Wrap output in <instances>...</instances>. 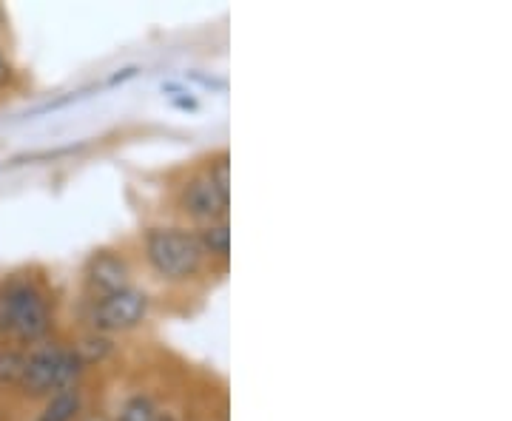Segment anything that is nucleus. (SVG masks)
<instances>
[{
	"label": "nucleus",
	"mask_w": 512,
	"mask_h": 421,
	"mask_svg": "<svg viewBox=\"0 0 512 421\" xmlns=\"http://www.w3.org/2000/svg\"><path fill=\"white\" fill-rule=\"evenodd\" d=\"M157 410H160L157 399L146 390H140V393H131L126 402L117 407L114 421H154Z\"/></svg>",
	"instance_id": "10"
},
{
	"label": "nucleus",
	"mask_w": 512,
	"mask_h": 421,
	"mask_svg": "<svg viewBox=\"0 0 512 421\" xmlns=\"http://www.w3.org/2000/svg\"><path fill=\"white\" fill-rule=\"evenodd\" d=\"M12 80H15V69H12L9 57L0 52V86H9Z\"/></svg>",
	"instance_id": "13"
},
{
	"label": "nucleus",
	"mask_w": 512,
	"mask_h": 421,
	"mask_svg": "<svg viewBox=\"0 0 512 421\" xmlns=\"http://www.w3.org/2000/svg\"><path fill=\"white\" fill-rule=\"evenodd\" d=\"M154 421H183V419H180L174 410H163V407H160V410H157V416H154Z\"/></svg>",
	"instance_id": "14"
},
{
	"label": "nucleus",
	"mask_w": 512,
	"mask_h": 421,
	"mask_svg": "<svg viewBox=\"0 0 512 421\" xmlns=\"http://www.w3.org/2000/svg\"><path fill=\"white\" fill-rule=\"evenodd\" d=\"M20 367H23V348L0 345V393H9L18 387Z\"/></svg>",
	"instance_id": "11"
},
{
	"label": "nucleus",
	"mask_w": 512,
	"mask_h": 421,
	"mask_svg": "<svg viewBox=\"0 0 512 421\" xmlns=\"http://www.w3.org/2000/svg\"><path fill=\"white\" fill-rule=\"evenodd\" d=\"M143 257L154 276L168 285H185L197 279L208 265L197 228H183V225L148 228L143 234Z\"/></svg>",
	"instance_id": "3"
},
{
	"label": "nucleus",
	"mask_w": 512,
	"mask_h": 421,
	"mask_svg": "<svg viewBox=\"0 0 512 421\" xmlns=\"http://www.w3.org/2000/svg\"><path fill=\"white\" fill-rule=\"evenodd\" d=\"M83 282H86V291L94 299H103V296H111L117 291H126L131 288V265L123 254L117 251H94L86 268H83Z\"/></svg>",
	"instance_id": "6"
},
{
	"label": "nucleus",
	"mask_w": 512,
	"mask_h": 421,
	"mask_svg": "<svg viewBox=\"0 0 512 421\" xmlns=\"http://www.w3.org/2000/svg\"><path fill=\"white\" fill-rule=\"evenodd\" d=\"M197 237H200L202 251L208 259H228L231 254V222L228 220H214L205 222L197 228Z\"/></svg>",
	"instance_id": "9"
},
{
	"label": "nucleus",
	"mask_w": 512,
	"mask_h": 421,
	"mask_svg": "<svg viewBox=\"0 0 512 421\" xmlns=\"http://www.w3.org/2000/svg\"><path fill=\"white\" fill-rule=\"evenodd\" d=\"M83 376H86V367L74 356L72 345L60 339H46L40 345L23 350V367H20L15 393L29 402H40L66 387L83 385Z\"/></svg>",
	"instance_id": "2"
},
{
	"label": "nucleus",
	"mask_w": 512,
	"mask_h": 421,
	"mask_svg": "<svg viewBox=\"0 0 512 421\" xmlns=\"http://www.w3.org/2000/svg\"><path fill=\"white\" fill-rule=\"evenodd\" d=\"M151 313V296L143 288L131 285L126 291L111 293L103 299H94L89 311V330L120 336L128 330L140 328Z\"/></svg>",
	"instance_id": "4"
},
{
	"label": "nucleus",
	"mask_w": 512,
	"mask_h": 421,
	"mask_svg": "<svg viewBox=\"0 0 512 421\" xmlns=\"http://www.w3.org/2000/svg\"><path fill=\"white\" fill-rule=\"evenodd\" d=\"M74 356L83 362V367L89 370V367L103 365V362H109L111 356H114V336H106V333H97V330H86V333H80L77 336V342H72Z\"/></svg>",
	"instance_id": "8"
},
{
	"label": "nucleus",
	"mask_w": 512,
	"mask_h": 421,
	"mask_svg": "<svg viewBox=\"0 0 512 421\" xmlns=\"http://www.w3.org/2000/svg\"><path fill=\"white\" fill-rule=\"evenodd\" d=\"M55 305L35 279H12L0 285V345L32 348L52 339Z\"/></svg>",
	"instance_id": "1"
},
{
	"label": "nucleus",
	"mask_w": 512,
	"mask_h": 421,
	"mask_svg": "<svg viewBox=\"0 0 512 421\" xmlns=\"http://www.w3.org/2000/svg\"><path fill=\"white\" fill-rule=\"evenodd\" d=\"M202 171H205L214 183L220 185L222 191L231 194V157H228V151H217Z\"/></svg>",
	"instance_id": "12"
},
{
	"label": "nucleus",
	"mask_w": 512,
	"mask_h": 421,
	"mask_svg": "<svg viewBox=\"0 0 512 421\" xmlns=\"http://www.w3.org/2000/svg\"><path fill=\"white\" fill-rule=\"evenodd\" d=\"M174 205H177V211L183 217L205 225V222L214 220H228L231 194L222 191L220 185L214 183L205 171H194L191 177H185L183 183L177 185Z\"/></svg>",
	"instance_id": "5"
},
{
	"label": "nucleus",
	"mask_w": 512,
	"mask_h": 421,
	"mask_svg": "<svg viewBox=\"0 0 512 421\" xmlns=\"http://www.w3.org/2000/svg\"><path fill=\"white\" fill-rule=\"evenodd\" d=\"M83 410H86V387H66L60 393H52L49 399H43L35 421H77Z\"/></svg>",
	"instance_id": "7"
}]
</instances>
